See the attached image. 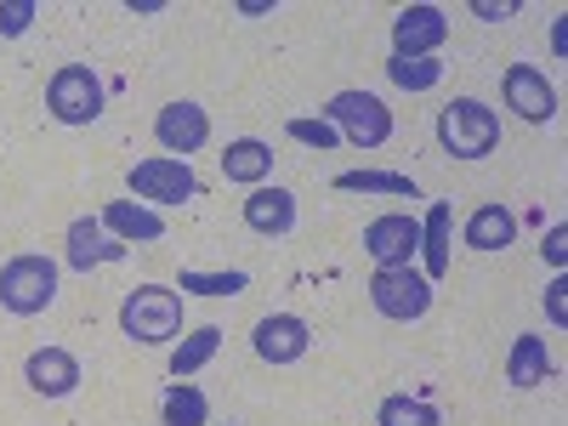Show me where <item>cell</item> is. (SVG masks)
<instances>
[{"mask_svg":"<svg viewBox=\"0 0 568 426\" xmlns=\"http://www.w3.org/2000/svg\"><path fill=\"white\" fill-rule=\"evenodd\" d=\"M120 336L136 342V347L182 342V291H171V284H136V291H125Z\"/></svg>","mask_w":568,"mask_h":426,"instance_id":"1","label":"cell"},{"mask_svg":"<svg viewBox=\"0 0 568 426\" xmlns=\"http://www.w3.org/2000/svg\"><path fill=\"white\" fill-rule=\"evenodd\" d=\"M438 149L449 160H489L500 149V114L484 98H455L438 109Z\"/></svg>","mask_w":568,"mask_h":426,"instance_id":"2","label":"cell"},{"mask_svg":"<svg viewBox=\"0 0 568 426\" xmlns=\"http://www.w3.org/2000/svg\"><path fill=\"white\" fill-rule=\"evenodd\" d=\"M58 302V262L40 256V251H23L0 267V307L12 318H34Z\"/></svg>","mask_w":568,"mask_h":426,"instance_id":"3","label":"cell"},{"mask_svg":"<svg viewBox=\"0 0 568 426\" xmlns=\"http://www.w3.org/2000/svg\"><path fill=\"white\" fill-rule=\"evenodd\" d=\"M318 114L336 125V136L353 142V149H382V142L393 136V109L375 98V91H358V85L336 91V98H329Z\"/></svg>","mask_w":568,"mask_h":426,"instance_id":"4","label":"cell"},{"mask_svg":"<svg viewBox=\"0 0 568 426\" xmlns=\"http://www.w3.org/2000/svg\"><path fill=\"white\" fill-rule=\"evenodd\" d=\"M125 187H131V200L136 205H149V211H165V205H187L200 194V176L187 160H171V154H149V160H136L125 171Z\"/></svg>","mask_w":568,"mask_h":426,"instance_id":"5","label":"cell"},{"mask_svg":"<svg viewBox=\"0 0 568 426\" xmlns=\"http://www.w3.org/2000/svg\"><path fill=\"white\" fill-rule=\"evenodd\" d=\"M433 291H438V284L426 278L415 262L409 267H375L369 273V307L382 313V318H393V324L426 318V313H433Z\"/></svg>","mask_w":568,"mask_h":426,"instance_id":"6","label":"cell"},{"mask_svg":"<svg viewBox=\"0 0 568 426\" xmlns=\"http://www.w3.org/2000/svg\"><path fill=\"white\" fill-rule=\"evenodd\" d=\"M45 114L58 125H91L103 114V80L91 74V63H58L45 80Z\"/></svg>","mask_w":568,"mask_h":426,"instance_id":"7","label":"cell"},{"mask_svg":"<svg viewBox=\"0 0 568 426\" xmlns=\"http://www.w3.org/2000/svg\"><path fill=\"white\" fill-rule=\"evenodd\" d=\"M444 40H449V12L433 0H415L393 18V58H438Z\"/></svg>","mask_w":568,"mask_h":426,"instance_id":"8","label":"cell"},{"mask_svg":"<svg viewBox=\"0 0 568 426\" xmlns=\"http://www.w3.org/2000/svg\"><path fill=\"white\" fill-rule=\"evenodd\" d=\"M364 256L375 267H409L420 256V222L409 211H387L364 227Z\"/></svg>","mask_w":568,"mask_h":426,"instance_id":"9","label":"cell"},{"mask_svg":"<svg viewBox=\"0 0 568 426\" xmlns=\"http://www.w3.org/2000/svg\"><path fill=\"white\" fill-rule=\"evenodd\" d=\"M251 347H256V358H262V364L284 369V364H302V358H307L313 329H307V318H302V313H267V318L251 329Z\"/></svg>","mask_w":568,"mask_h":426,"instance_id":"10","label":"cell"},{"mask_svg":"<svg viewBox=\"0 0 568 426\" xmlns=\"http://www.w3.org/2000/svg\"><path fill=\"white\" fill-rule=\"evenodd\" d=\"M500 91H506V109H511L517 120H529V125L557 120V85L546 80V69H535V63H511V69L500 74Z\"/></svg>","mask_w":568,"mask_h":426,"instance_id":"11","label":"cell"},{"mask_svg":"<svg viewBox=\"0 0 568 426\" xmlns=\"http://www.w3.org/2000/svg\"><path fill=\"white\" fill-rule=\"evenodd\" d=\"M154 136H160V149L171 154V160H187V154H200L205 142H211V114L200 109V103H165L160 114H154Z\"/></svg>","mask_w":568,"mask_h":426,"instance_id":"12","label":"cell"},{"mask_svg":"<svg viewBox=\"0 0 568 426\" xmlns=\"http://www.w3.org/2000/svg\"><path fill=\"white\" fill-rule=\"evenodd\" d=\"M125 251H131V245L109 240L98 216H74V222H69V233H63V262H69L74 273H91V267L125 262Z\"/></svg>","mask_w":568,"mask_h":426,"instance_id":"13","label":"cell"},{"mask_svg":"<svg viewBox=\"0 0 568 426\" xmlns=\"http://www.w3.org/2000/svg\"><path fill=\"white\" fill-rule=\"evenodd\" d=\"M23 382H29V393H40V398H69L85 375H80V358H74L69 347H34V353L23 358Z\"/></svg>","mask_w":568,"mask_h":426,"instance_id":"14","label":"cell"},{"mask_svg":"<svg viewBox=\"0 0 568 426\" xmlns=\"http://www.w3.org/2000/svg\"><path fill=\"white\" fill-rule=\"evenodd\" d=\"M245 227L262 233V240H284V233L296 227V194H291V187H278V182L251 187V200H245Z\"/></svg>","mask_w":568,"mask_h":426,"instance_id":"15","label":"cell"},{"mask_svg":"<svg viewBox=\"0 0 568 426\" xmlns=\"http://www.w3.org/2000/svg\"><path fill=\"white\" fill-rule=\"evenodd\" d=\"M98 222H103L109 240H120V245H154V240H165V216L149 211V205H136V200H109L98 211Z\"/></svg>","mask_w":568,"mask_h":426,"instance_id":"16","label":"cell"},{"mask_svg":"<svg viewBox=\"0 0 568 426\" xmlns=\"http://www.w3.org/2000/svg\"><path fill=\"white\" fill-rule=\"evenodd\" d=\"M511 240H517V216H511L500 200L478 205V211L466 216V227H460V245H466V251H484V256L506 251Z\"/></svg>","mask_w":568,"mask_h":426,"instance_id":"17","label":"cell"},{"mask_svg":"<svg viewBox=\"0 0 568 426\" xmlns=\"http://www.w3.org/2000/svg\"><path fill=\"white\" fill-rule=\"evenodd\" d=\"M449 245H455V211H449V200H438L433 211H426V222H420V262H426L420 273L433 278V284H438V278L449 273V262H455Z\"/></svg>","mask_w":568,"mask_h":426,"instance_id":"18","label":"cell"},{"mask_svg":"<svg viewBox=\"0 0 568 426\" xmlns=\"http://www.w3.org/2000/svg\"><path fill=\"white\" fill-rule=\"evenodd\" d=\"M222 176L233 187H262L273 176V149H267L262 136H233L227 154H222Z\"/></svg>","mask_w":568,"mask_h":426,"instance_id":"19","label":"cell"},{"mask_svg":"<svg viewBox=\"0 0 568 426\" xmlns=\"http://www.w3.org/2000/svg\"><path fill=\"white\" fill-rule=\"evenodd\" d=\"M551 375H557V364H551V353H546V336H517V342H511V353H506V382H511L517 393L546 387Z\"/></svg>","mask_w":568,"mask_h":426,"instance_id":"20","label":"cell"},{"mask_svg":"<svg viewBox=\"0 0 568 426\" xmlns=\"http://www.w3.org/2000/svg\"><path fill=\"white\" fill-rule=\"evenodd\" d=\"M222 353V329L216 324H194V329H182V342L171 347V375L176 382H194V375Z\"/></svg>","mask_w":568,"mask_h":426,"instance_id":"21","label":"cell"},{"mask_svg":"<svg viewBox=\"0 0 568 426\" xmlns=\"http://www.w3.org/2000/svg\"><path fill=\"white\" fill-rule=\"evenodd\" d=\"M336 187H342V194H387V200H420V187H415L404 171H375V165H364V171H342V176H336Z\"/></svg>","mask_w":568,"mask_h":426,"instance_id":"22","label":"cell"},{"mask_svg":"<svg viewBox=\"0 0 568 426\" xmlns=\"http://www.w3.org/2000/svg\"><path fill=\"white\" fill-rule=\"evenodd\" d=\"M160 415H165V426H211V398L194 382H171L160 398Z\"/></svg>","mask_w":568,"mask_h":426,"instance_id":"23","label":"cell"},{"mask_svg":"<svg viewBox=\"0 0 568 426\" xmlns=\"http://www.w3.org/2000/svg\"><path fill=\"white\" fill-rule=\"evenodd\" d=\"M176 291L222 302V296H240V291H251V273H245V267H227V273H200V267H182Z\"/></svg>","mask_w":568,"mask_h":426,"instance_id":"24","label":"cell"},{"mask_svg":"<svg viewBox=\"0 0 568 426\" xmlns=\"http://www.w3.org/2000/svg\"><path fill=\"white\" fill-rule=\"evenodd\" d=\"M375 426H444V420H438V409L426 398L393 393V398H382V409H375Z\"/></svg>","mask_w":568,"mask_h":426,"instance_id":"25","label":"cell"},{"mask_svg":"<svg viewBox=\"0 0 568 426\" xmlns=\"http://www.w3.org/2000/svg\"><path fill=\"white\" fill-rule=\"evenodd\" d=\"M387 80H393L398 91H433V85L444 80V63H438V58H393V63H387Z\"/></svg>","mask_w":568,"mask_h":426,"instance_id":"26","label":"cell"},{"mask_svg":"<svg viewBox=\"0 0 568 426\" xmlns=\"http://www.w3.org/2000/svg\"><path fill=\"white\" fill-rule=\"evenodd\" d=\"M291 142H302V149H313V154H329V149H342V136H336V125H329L324 114H296L291 125Z\"/></svg>","mask_w":568,"mask_h":426,"instance_id":"27","label":"cell"},{"mask_svg":"<svg viewBox=\"0 0 568 426\" xmlns=\"http://www.w3.org/2000/svg\"><path fill=\"white\" fill-rule=\"evenodd\" d=\"M34 18H40L34 0H0V34H7V40L29 34V23H34Z\"/></svg>","mask_w":568,"mask_h":426,"instance_id":"28","label":"cell"},{"mask_svg":"<svg viewBox=\"0 0 568 426\" xmlns=\"http://www.w3.org/2000/svg\"><path fill=\"white\" fill-rule=\"evenodd\" d=\"M540 256H546L557 273L568 267V222H551V227H546V245H540Z\"/></svg>","mask_w":568,"mask_h":426,"instance_id":"29","label":"cell"},{"mask_svg":"<svg viewBox=\"0 0 568 426\" xmlns=\"http://www.w3.org/2000/svg\"><path fill=\"white\" fill-rule=\"evenodd\" d=\"M540 302H546V318L562 329V324H568V278H562V273L546 284V296H540Z\"/></svg>","mask_w":568,"mask_h":426,"instance_id":"30","label":"cell"},{"mask_svg":"<svg viewBox=\"0 0 568 426\" xmlns=\"http://www.w3.org/2000/svg\"><path fill=\"white\" fill-rule=\"evenodd\" d=\"M517 12H524V0H500V7L495 0H471V18H484V23H500V18H517Z\"/></svg>","mask_w":568,"mask_h":426,"instance_id":"31","label":"cell"},{"mask_svg":"<svg viewBox=\"0 0 568 426\" xmlns=\"http://www.w3.org/2000/svg\"><path fill=\"white\" fill-rule=\"evenodd\" d=\"M165 7H171V0H125L131 18H154V12H165Z\"/></svg>","mask_w":568,"mask_h":426,"instance_id":"32","label":"cell"},{"mask_svg":"<svg viewBox=\"0 0 568 426\" xmlns=\"http://www.w3.org/2000/svg\"><path fill=\"white\" fill-rule=\"evenodd\" d=\"M551 52H557V58H562V52H568V23H562V18H557V23H551Z\"/></svg>","mask_w":568,"mask_h":426,"instance_id":"33","label":"cell"},{"mask_svg":"<svg viewBox=\"0 0 568 426\" xmlns=\"http://www.w3.org/2000/svg\"><path fill=\"white\" fill-rule=\"evenodd\" d=\"M240 12H245V18H267L273 7H267V0H240Z\"/></svg>","mask_w":568,"mask_h":426,"instance_id":"34","label":"cell"},{"mask_svg":"<svg viewBox=\"0 0 568 426\" xmlns=\"http://www.w3.org/2000/svg\"><path fill=\"white\" fill-rule=\"evenodd\" d=\"M227 426H240V420H227Z\"/></svg>","mask_w":568,"mask_h":426,"instance_id":"35","label":"cell"}]
</instances>
